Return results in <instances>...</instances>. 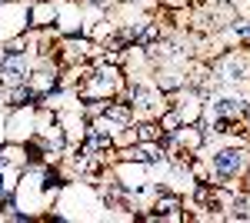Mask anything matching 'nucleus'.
Segmentation results:
<instances>
[{"instance_id":"nucleus-1","label":"nucleus","mask_w":250,"mask_h":223,"mask_svg":"<svg viewBox=\"0 0 250 223\" xmlns=\"http://www.w3.org/2000/svg\"><path fill=\"white\" fill-rule=\"evenodd\" d=\"M34 117H37V107H14L3 117V140H17L23 143L27 137H34Z\"/></svg>"},{"instance_id":"nucleus-2","label":"nucleus","mask_w":250,"mask_h":223,"mask_svg":"<svg viewBox=\"0 0 250 223\" xmlns=\"http://www.w3.org/2000/svg\"><path fill=\"white\" fill-rule=\"evenodd\" d=\"M27 30H57V0H27Z\"/></svg>"},{"instance_id":"nucleus-3","label":"nucleus","mask_w":250,"mask_h":223,"mask_svg":"<svg viewBox=\"0 0 250 223\" xmlns=\"http://www.w3.org/2000/svg\"><path fill=\"white\" fill-rule=\"evenodd\" d=\"M134 130H137V140H160V123L157 120H137Z\"/></svg>"}]
</instances>
